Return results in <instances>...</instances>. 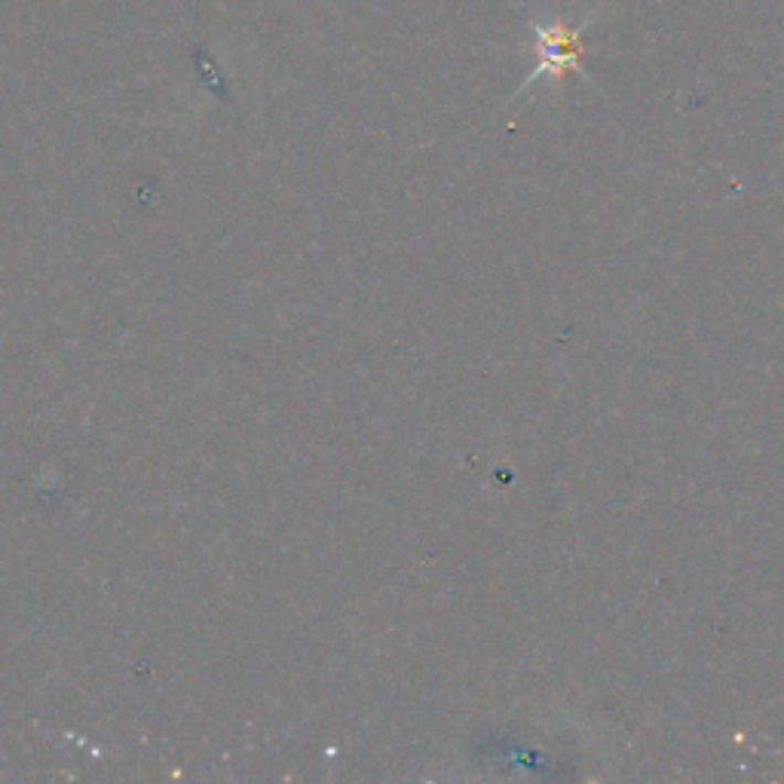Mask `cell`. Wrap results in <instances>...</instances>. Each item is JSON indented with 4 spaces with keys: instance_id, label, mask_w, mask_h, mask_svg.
Masks as SVG:
<instances>
[{
    "instance_id": "obj_1",
    "label": "cell",
    "mask_w": 784,
    "mask_h": 784,
    "mask_svg": "<svg viewBox=\"0 0 784 784\" xmlns=\"http://www.w3.org/2000/svg\"><path fill=\"white\" fill-rule=\"evenodd\" d=\"M595 22V15H585L582 22H533V50H537V68L530 71L525 89L533 86L542 77H554L561 81L568 71L582 74V55H585V43L582 34L585 28Z\"/></svg>"
}]
</instances>
